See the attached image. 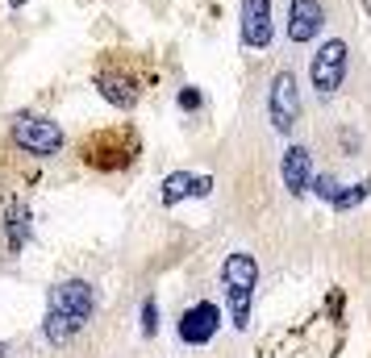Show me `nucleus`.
<instances>
[{
	"label": "nucleus",
	"instance_id": "1",
	"mask_svg": "<svg viewBox=\"0 0 371 358\" xmlns=\"http://www.w3.org/2000/svg\"><path fill=\"white\" fill-rule=\"evenodd\" d=\"M92 309H96V292L88 279H58L46 300V321H42L46 342L58 350L71 346V338L92 321Z\"/></svg>",
	"mask_w": 371,
	"mask_h": 358
},
{
	"label": "nucleus",
	"instance_id": "2",
	"mask_svg": "<svg viewBox=\"0 0 371 358\" xmlns=\"http://www.w3.org/2000/svg\"><path fill=\"white\" fill-rule=\"evenodd\" d=\"M255 279H259V267L251 254H230L226 267H221V284H226V300H230V325L234 329H246L251 325V296H255Z\"/></svg>",
	"mask_w": 371,
	"mask_h": 358
},
{
	"label": "nucleus",
	"instance_id": "3",
	"mask_svg": "<svg viewBox=\"0 0 371 358\" xmlns=\"http://www.w3.org/2000/svg\"><path fill=\"white\" fill-rule=\"evenodd\" d=\"M13 142L25 150V154H38V158H50L63 150V129L50 121V117H33V113H21L13 121Z\"/></svg>",
	"mask_w": 371,
	"mask_h": 358
},
{
	"label": "nucleus",
	"instance_id": "4",
	"mask_svg": "<svg viewBox=\"0 0 371 358\" xmlns=\"http://www.w3.org/2000/svg\"><path fill=\"white\" fill-rule=\"evenodd\" d=\"M267 117H271V129L276 133H292L297 121H301V88H297V75L292 71H280L267 88Z\"/></svg>",
	"mask_w": 371,
	"mask_h": 358
},
{
	"label": "nucleus",
	"instance_id": "5",
	"mask_svg": "<svg viewBox=\"0 0 371 358\" xmlns=\"http://www.w3.org/2000/svg\"><path fill=\"white\" fill-rule=\"evenodd\" d=\"M309 79L322 96H334L347 79V42H326L317 54H313V67H309Z\"/></svg>",
	"mask_w": 371,
	"mask_h": 358
},
{
	"label": "nucleus",
	"instance_id": "6",
	"mask_svg": "<svg viewBox=\"0 0 371 358\" xmlns=\"http://www.w3.org/2000/svg\"><path fill=\"white\" fill-rule=\"evenodd\" d=\"M217 325H221V309L213 300H200L180 317V342L184 346H209L217 338Z\"/></svg>",
	"mask_w": 371,
	"mask_h": 358
},
{
	"label": "nucleus",
	"instance_id": "7",
	"mask_svg": "<svg viewBox=\"0 0 371 358\" xmlns=\"http://www.w3.org/2000/svg\"><path fill=\"white\" fill-rule=\"evenodd\" d=\"M242 46L251 50H267L276 29H271V0H242V21H238Z\"/></svg>",
	"mask_w": 371,
	"mask_h": 358
},
{
	"label": "nucleus",
	"instance_id": "8",
	"mask_svg": "<svg viewBox=\"0 0 371 358\" xmlns=\"http://www.w3.org/2000/svg\"><path fill=\"white\" fill-rule=\"evenodd\" d=\"M213 192V179L209 175H192V171H171L167 179H163V204L171 209V204H180V200H188V196H196V200H205Z\"/></svg>",
	"mask_w": 371,
	"mask_h": 358
},
{
	"label": "nucleus",
	"instance_id": "9",
	"mask_svg": "<svg viewBox=\"0 0 371 358\" xmlns=\"http://www.w3.org/2000/svg\"><path fill=\"white\" fill-rule=\"evenodd\" d=\"M280 171H284V188H288L292 196H305L309 184H313V154H309L305 146H288Z\"/></svg>",
	"mask_w": 371,
	"mask_h": 358
},
{
	"label": "nucleus",
	"instance_id": "10",
	"mask_svg": "<svg viewBox=\"0 0 371 358\" xmlns=\"http://www.w3.org/2000/svg\"><path fill=\"white\" fill-rule=\"evenodd\" d=\"M322 21H326V13H322L317 0H292V13H288V38H292V42H309V38H317Z\"/></svg>",
	"mask_w": 371,
	"mask_h": 358
},
{
	"label": "nucleus",
	"instance_id": "11",
	"mask_svg": "<svg viewBox=\"0 0 371 358\" xmlns=\"http://www.w3.org/2000/svg\"><path fill=\"white\" fill-rule=\"evenodd\" d=\"M96 88H100V96H104L109 104H117V108H134V104H138V83H134L129 75H121V71L96 75Z\"/></svg>",
	"mask_w": 371,
	"mask_h": 358
},
{
	"label": "nucleus",
	"instance_id": "12",
	"mask_svg": "<svg viewBox=\"0 0 371 358\" xmlns=\"http://www.w3.org/2000/svg\"><path fill=\"white\" fill-rule=\"evenodd\" d=\"M4 213H8V250H21L25 242H29V234H33V225H29V209L21 204V200H8L4 204Z\"/></svg>",
	"mask_w": 371,
	"mask_h": 358
},
{
	"label": "nucleus",
	"instance_id": "13",
	"mask_svg": "<svg viewBox=\"0 0 371 358\" xmlns=\"http://www.w3.org/2000/svg\"><path fill=\"white\" fill-rule=\"evenodd\" d=\"M368 196H371V179H359V184H351V188H338L334 209H338V213H351V209H359Z\"/></svg>",
	"mask_w": 371,
	"mask_h": 358
},
{
	"label": "nucleus",
	"instance_id": "14",
	"mask_svg": "<svg viewBox=\"0 0 371 358\" xmlns=\"http://www.w3.org/2000/svg\"><path fill=\"white\" fill-rule=\"evenodd\" d=\"M155 329H159V304H155V300H146V304H142V334H146V338H155Z\"/></svg>",
	"mask_w": 371,
	"mask_h": 358
},
{
	"label": "nucleus",
	"instance_id": "15",
	"mask_svg": "<svg viewBox=\"0 0 371 358\" xmlns=\"http://www.w3.org/2000/svg\"><path fill=\"white\" fill-rule=\"evenodd\" d=\"M309 188H313V192H317V196H322V200H330V204H334V196H338V184H334V179H330V175H322V179H313V184H309Z\"/></svg>",
	"mask_w": 371,
	"mask_h": 358
},
{
	"label": "nucleus",
	"instance_id": "16",
	"mask_svg": "<svg viewBox=\"0 0 371 358\" xmlns=\"http://www.w3.org/2000/svg\"><path fill=\"white\" fill-rule=\"evenodd\" d=\"M180 108H188V113L200 108V92H196V88H184V92H180Z\"/></svg>",
	"mask_w": 371,
	"mask_h": 358
},
{
	"label": "nucleus",
	"instance_id": "17",
	"mask_svg": "<svg viewBox=\"0 0 371 358\" xmlns=\"http://www.w3.org/2000/svg\"><path fill=\"white\" fill-rule=\"evenodd\" d=\"M0 355H4V346H0Z\"/></svg>",
	"mask_w": 371,
	"mask_h": 358
}]
</instances>
